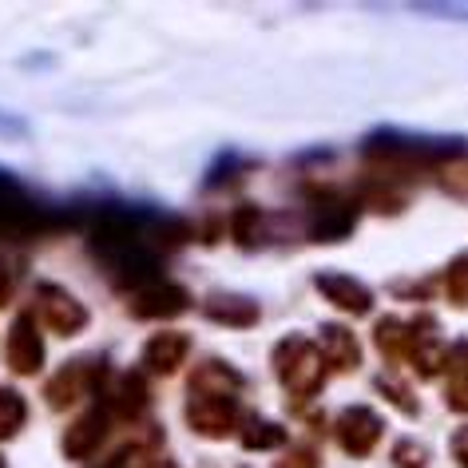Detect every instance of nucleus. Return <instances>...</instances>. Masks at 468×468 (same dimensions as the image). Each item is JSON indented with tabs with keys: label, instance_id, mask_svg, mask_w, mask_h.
<instances>
[{
	"label": "nucleus",
	"instance_id": "obj_1",
	"mask_svg": "<svg viewBox=\"0 0 468 468\" xmlns=\"http://www.w3.org/2000/svg\"><path fill=\"white\" fill-rule=\"evenodd\" d=\"M464 151L461 139H417L397 132H373L361 144V155L378 167H444Z\"/></svg>",
	"mask_w": 468,
	"mask_h": 468
},
{
	"label": "nucleus",
	"instance_id": "obj_2",
	"mask_svg": "<svg viewBox=\"0 0 468 468\" xmlns=\"http://www.w3.org/2000/svg\"><path fill=\"white\" fill-rule=\"evenodd\" d=\"M274 369H278V378H282V385L290 393H318L322 389V381H325V357H322V349L306 342L302 334H290L282 337V342L274 346Z\"/></svg>",
	"mask_w": 468,
	"mask_h": 468
},
{
	"label": "nucleus",
	"instance_id": "obj_3",
	"mask_svg": "<svg viewBox=\"0 0 468 468\" xmlns=\"http://www.w3.org/2000/svg\"><path fill=\"white\" fill-rule=\"evenodd\" d=\"M381 432H385V420L373 413L369 405H349V409H342V413H337V425H334V437H337V444H342V452L346 456H357V461L378 449Z\"/></svg>",
	"mask_w": 468,
	"mask_h": 468
},
{
	"label": "nucleus",
	"instance_id": "obj_4",
	"mask_svg": "<svg viewBox=\"0 0 468 468\" xmlns=\"http://www.w3.org/2000/svg\"><path fill=\"white\" fill-rule=\"evenodd\" d=\"M413 330V349H409V361H413L417 378H432V373L444 369V346H441V334H437V318L420 314L417 322H409Z\"/></svg>",
	"mask_w": 468,
	"mask_h": 468
},
{
	"label": "nucleus",
	"instance_id": "obj_5",
	"mask_svg": "<svg viewBox=\"0 0 468 468\" xmlns=\"http://www.w3.org/2000/svg\"><path fill=\"white\" fill-rule=\"evenodd\" d=\"M314 286H318V294L325 302H334L337 310H346V314H369L373 310V294H369V286H361L357 278H349V274H318L314 278Z\"/></svg>",
	"mask_w": 468,
	"mask_h": 468
},
{
	"label": "nucleus",
	"instance_id": "obj_6",
	"mask_svg": "<svg viewBox=\"0 0 468 468\" xmlns=\"http://www.w3.org/2000/svg\"><path fill=\"white\" fill-rule=\"evenodd\" d=\"M318 215H314V239L318 242H334V239H346L354 230V203H346L342 195H325V198H314Z\"/></svg>",
	"mask_w": 468,
	"mask_h": 468
},
{
	"label": "nucleus",
	"instance_id": "obj_7",
	"mask_svg": "<svg viewBox=\"0 0 468 468\" xmlns=\"http://www.w3.org/2000/svg\"><path fill=\"white\" fill-rule=\"evenodd\" d=\"M186 417H191V425L198 432H207V437H222V432H230V425H234V417L239 413H234V401H227V397H198L195 393Z\"/></svg>",
	"mask_w": 468,
	"mask_h": 468
},
{
	"label": "nucleus",
	"instance_id": "obj_8",
	"mask_svg": "<svg viewBox=\"0 0 468 468\" xmlns=\"http://www.w3.org/2000/svg\"><path fill=\"white\" fill-rule=\"evenodd\" d=\"M322 357H325V366H334V369H357L361 366V346H357V337L349 325H325L322 330Z\"/></svg>",
	"mask_w": 468,
	"mask_h": 468
},
{
	"label": "nucleus",
	"instance_id": "obj_9",
	"mask_svg": "<svg viewBox=\"0 0 468 468\" xmlns=\"http://www.w3.org/2000/svg\"><path fill=\"white\" fill-rule=\"evenodd\" d=\"M373 346H378L389 361H409V349H413V330H409V322L381 318L378 325H373Z\"/></svg>",
	"mask_w": 468,
	"mask_h": 468
},
{
	"label": "nucleus",
	"instance_id": "obj_10",
	"mask_svg": "<svg viewBox=\"0 0 468 468\" xmlns=\"http://www.w3.org/2000/svg\"><path fill=\"white\" fill-rule=\"evenodd\" d=\"M207 314L222 325H254L259 322V302H250L242 294H215L207 302Z\"/></svg>",
	"mask_w": 468,
	"mask_h": 468
},
{
	"label": "nucleus",
	"instance_id": "obj_11",
	"mask_svg": "<svg viewBox=\"0 0 468 468\" xmlns=\"http://www.w3.org/2000/svg\"><path fill=\"white\" fill-rule=\"evenodd\" d=\"M183 354H186V337L183 334H159L155 342L147 346V357H151V366L155 369H163V373H171L175 366L183 361Z\"/></svg>",
	"mask_w": 468,
	"mask_h": 468
},
{
	"label": "nucleus",
	"instance_id": "obj_12",
	"mask_svg": "<svg viewBox=\"0 0 468 468\" xmlns=\"http://www.w3.org/2000/svg\"><path fill=\"white\" fill-rule=\"evenodd\" d=\"M286 441V429L274 425V420H262V417H247L242 420V444L247 449H274V444Z\"/></svg>",
	"mask_w": 468,
	"mask_h": 468
},
{
	"label": "nucleus",
	"instance_id": "obj_13",
	"mask_svg": "<svg viewBox=\"0 0 468 468\" xmlns=\"http://www.w3.org/2000/svg\"><path fill=\"white\" fill-rule=\"evenodd\" d=\"M444 290H449L452 306H468V254L449 262V271H444Z\"/></svg>",
	"mask_w": 468,
	"mask_h": 468
},
{
	"label": "nucleus",
	"instance_id": "obj_14",
	"mask_svg": "<svg viewBox=\"0 0 468 468\" xmlns=\"http://www.w3.org/2000/svg\"><path fill=\"white\" fill-rule=\"evenodd\" d=\"M20 330L13 334V366L16 369H37L40 366V346L37 337H28V322H16Z\"/></svg>",
	"mask_w": 468,
	"mask_h": 468
},
{
	"label": "nucleus",
	"instance_id": "obj_15",
	"mask_svg": "<svg viewBox=\"0 0 468 468\" xmlns=\"http://www.w3.org/2000/svg\"><path fill=\"white\" fill-rule=\"evenodd\" d=\"M373 385H378V393H381V397H385V401H389V405H397V409H401V413H409V417L417 413V397L409 393L401 381H393V378H385V373H381V378H373Z\"/></svg>",
	"mask_w": 468,
	"mask_h": 468
},
{
	"label": "nucleus",
	"instance_id": "obj_16",
	"mask_svg": "<svg viewBox=\"0 0 468 468\" xmlns=\"http://www.w3.org/2000/svg\"><path fill=\"white\" fill-rule=\"evenodd\" d=\"M444 373L456 389H468V342H456L444 349Z\"/></svg>",
	"mask_w": 468,
	"mask_h": 468
},
{
	"label": "nucleus",
	"instance_id": "obj_17",
	"mask_svg": "<svg viewBox=\"0 0 468 468\" xmlns=\"http://www.w3.org/2000/svg\"><path fill=\"white\" fill-rule=\"evenodd\" d=\"M366 207H373V210H385V215H393V210H401V207H405V195L397 191V186L369 183V186H366Z\"/></svg>",
	"mask_w": 468,
	"mask_h": 468
},
{
	"label": "nucleus",
	"instance_id": "obj_18",
	"mask_svg": "<svg viewBox=\"0 0 468 468\" xmlns=\"http://www.w3.org/2000/svg\"><path fill=\"white\" fill-rule=\"evenodd\" d=\"M393 464H397V468H425V464H429V449H425L420 441L405 437V441L393 444Z\"/></svg>",
	"mask_w": 468,
	"mask_h": 468
},
{
	"label": "nucleus",
	"instance_id": "obj_19",
	"mask_svg": "<svg viewBox=\"0 0 468 468\" xmlns=\"http://www.w3.org/2000/svg\"><path fill=\"white\" fill-rule=\"evenodd\" d=\"M441 186L452 195H468V163H444L441 167Z\"/></svg>",
	"mask_w": 468,
	"mask_h": 468
},
{
	"label": "nucleus",
	"instance_id": "obj_20",
	"mask_svg": "<svg viewBox=\"0 0 468 468\" xmlns=\"http://www.w3.org/2000/svg\"><path fill=\"white\" fill-rule=\"evenodd\" d=\"M20 417H25V405H20V397L0 393V420H5V432H13Z\"/></svg>",
	"mask_w": 468,
	"mask_h": 468
},
{
	"label": "nucleus",
	"instance_id": "obj_21",
	"mask_svg": "<svg viewBox=\"0 0 468 468\" xmlns=\"http://www.w3.org/2000/svg\"><path fill=\"white\" fill-rule=\"evenodd\" d=\"M278 468H322V456L314 449H294L278 461Z\"/></svg>",
	"mask_w": 468,
	"mask_h": 468
},
{
	"label": "nucleus",
	"instance_id": "obj_22",
	"mask_svg": "<svg viewBox=\"0 0 468 468\" xmlns=\"http://www.w3.org/2000/svg\"><path fill=\"white\" fill-rule=\"evenodd\" d=\"M452 456H456L461 468H468V425H461L452 432Z\"/></svg>",
	"mask_w": 468,
	"mask_h": 468
}]
</instances>
